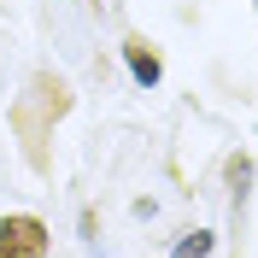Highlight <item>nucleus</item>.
Returning <instances> with one entry per match:
<instances>
[{"label": "nucleus", "instance_id": "obj_1", "mask_svg": "<svg viewBox=\"0 0 258 258\" xmlns=\"http://www.w3.org/2000/svg\"><path fill=\"white\" fill-rule=\"evenodd\" d=\"M53 229L35 211H6L0 217V258H47Z\"/></svg>", "mask_w": 258, "mask_h": 258}, {"label": "nucleus", "instance_id": "obj_2", "mask_svg": "<svg viewBox=\"0 0 258 258\" xmlns=\"http://www.w3.org/2000/svg\"><path fill=\"white\" fill-rule=\"evenodd\" d=\"M123 64H129V77L141 82V88H159V82H164V59L153 53L147 35H129V41H123Z\"/></svg>", "mask_w": 258, "mask_h": 258}, {"label": "nucleus", "instance_id": "obj_3", "mask_svg": "<svg viewBox=\"0 0 258 258\" xmlns=\"http://www.w3.org/2000/svg\"><path fill=\"white\" fill-rule=\"evenodd\" d=\"M229 182H235V211H241L246 206V182H252V159H246V153L229 159Z\"/></svg>", "mask_w": 258, "mask_h": 258}, {"label": "nucleus", "instance_id": "obj_4", "mask_svg": "<svg viewBox=\"0 0 258 258\" xmlns=\"http://www.w3.org/2000/svg\"><path fill=\"white\" fill-rule=\"evenodd\" d=\"M211 246H217V241H211L206 229H194V235H182V241H176V252H170V258H211Z\"/></svg>", "mask_w": 258, "mask_h": 258}]
</instances>
